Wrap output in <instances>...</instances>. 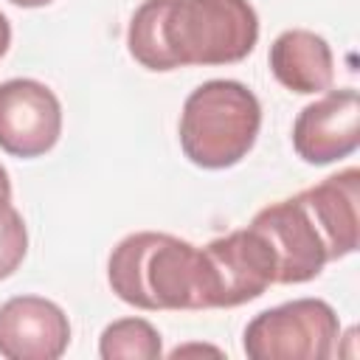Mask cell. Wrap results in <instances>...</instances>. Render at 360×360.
<instances>
[{
	"mask_svg": "<svg viewBox=\"0 0 360 360\" xmlns=\"http://www.w3.org/2000/svg\"><path fill=\"white\" fill-rule=\"evenodd\" d=\"M70 321L42 295H14L0 304V354L6 360H56L68 352Z\"/></svg>",
	"mask_w": 360,
	"mask_h": 360,
	"instance_id": "9",
	"label": "cell"
},
{
	"mask_svg": "<svg viewBox=\"0 0 360 360\" xmlns=\"http://www.w3.org/2000/svg\"><path fill=\"white\" fill-rule=\"evenodd\" d=\"M62 135V104L37 79H8L0 84V149L14 158H39Z\"/></svg>",
	"mask_w": 360,
	"mask_h": 360,
	"instance_id": "7",
	"label": "cell"
},
{
	"mask_svg": "<svg viewBox=\"0 0 360 360\" xmlns=\"http://www.w3.org/2000/svg\"><path fill=\"white\" fill-rule=\"evenodd\" d=\"M360 143V96L354 87L329 90L307 104L292 124V146L304 163L326 166L349 158Z\"/></svg>",
	"mask_w": 360,
	"mask_h": 360,
	"instance_id": "8",
	"label": "cell"
},
{
	"mask_svg": "<svg viewBox=\"0 0 360 360\" xmlns=\"http://www.w3.org/2000/svg\"><path fill=\"white\" fill-rule=\"evenodd\" d=\"M28 253V231L14 205L0 211V278H8Z\"/></svg>",
	"mask_w": 360,
	"mask_h": 360,
	"instance_id": "13",
	"label": "cell"
},
{
	"mask_svg": "<svg viewBox=\"0 0 360 360\" xmlns=\"http://www.w3.org/2000/svg\"><path fill=\"white\" fill-rule=\"evenodd\" d=\"M270 70L292 93L309 96L332 87L335 59L329 42L307 28L281 31L270 45Z\"/></svg>",
	"mask_w": 360,
	"mask_h": 360,
	"instance_id": "11",
	"label": "cell"
},
{
	"mask_svg": "<svg viewBox=\"0 0 360 360\" xmlns=\"http://www.w3.org/2000/svg\"><path fill=\"white\" fill-rule=\"evenodd\" d=\"M340 321L321 298H295L259 312L245 326L250 360H326L335 354Z\"/></svg>",
	"mask_w": 360,
	"mask_h": 360,
	"instance_id": "4",
	"label": "cell"
},
{
	"mask_svg": "<svg viewBox=\"0 0 360 360\" xmlns=\"http://www.w3.org/2000/svg\"><path fill=\"white\" fill-rule=\"evenodd\" d=\"M6 205H11V180H8V172L0 163V211Z\"/></svg>",
	"mask_w": 360,
	"mask_h": 360,
	"instance_id": "14",
	"label": "cell"
},
{
	"mask_svg": "<svg viewBox=\"0 0 360 360\" xmlns=\"http://www.w3.org/2000/svg\"><path fill=\"white\" fill-rule=\"evenodd\" d=\"M250 228L264 236L276 259V284H304L321 276L329 250L301 194L262 208Z\"/></svg>",
	"mask_w": 360,
	"mask_h": 360,
	"instance_id": "6",
	"label": "cell"
},
{
	"mask_svg": "<svg viewBox=\"0 0 360 360\" xmlns=\"http://www.w3.org/2000/svg\"><path fill=\"white\" fill-rule=\"evenodd\" d=\"M160 354V332L143 318H118L98 338L101 360H158Z\"/></svg>",
	"mask_w": 360,
	"mask_h": 360,
	"instance_id": "12",
	"label": "cell"
},
{
	"mask_svg": "<svg viewBox=\"0 0 360 360\" xmlns=\"http://www.w3.org/2000/svg\"><path fill=\"white\" fill-rule=\"evenodd\" d=\"M8 45H11V25H8V20H6V14L0 11V59L6 56V51H8Z\"/></svg>",
	"mask_w": 360,
	"mask_h": 360,
	"instance_id": "15",
	"label": "cell"
},
{
	"mask_svg": "<svg viewBox=\"0 0 360 360\" xmlns=\"http://www.w3.org/2000/svg\"><path fill=\"white\" fill-rule=\"evenodd\" d=\"M200 250L211 284V309L242 307L276 284L273 250L250 225L217 236Z\"/></svg>",
	"mask_w": 360,
	"mask_h": 360,
	"instance_id": "5",
	"label": "cell"
},
{
	"mask_svg": "<svg viewBox=\"0 0 360 360\" xmlns=\"http://www.w3.org/2000/svg\"><path fill=\"white\" fill-rule=\"evenodd\" d=\"M301 197L323 233L329 262L354 253L360 245V172L349 166L338 174H329L318 186L304 188Z\"/></svg>",
	"mask_w": 360,
	"mask_h": 360,
	"instance_id": "10",
	"label": "cell"
},
{
	"mask_svg": "<svg viewBox=\"0 0 360 360\" xmlns=\"http://www.w3.org/2000/svg\"><path fill=\"white\" fill-rule=\"evenodd\" d=\"M8 3L22 6V8H39V6H48V3H53V0H8Z\"/></svg>",
	"mask_w": 360,
	"mask_h": 360,
	"instance_id": "17",
	"label": "cell"
},
{
	"mask_svg": "<svg viewBox=\"0 0 360 360\" xmlns=\"http://www.w3.org/2000/svg\"><path fill=\"white\" fill-rule=\"evenodd\" d=\"M262 104L233 79H211L188 93L180 112V149L200 169L236 166L256 143Z\"/></svg>",
	"mask_w": 360,
	"mask_h": 360,
	"instance_id": "3",
	"label": "cell"
},
{
	"mask_svg": "<svg viewBox=\"0 0 360 360\" xmlns=\"http://www.w3.org/2000/svg\"><path fill=\"white\" fill-rule=\"evenodd\" d=\"M183 352H211V354H219V349H214V346H180V349L172 352V357H180Z\"/></svg>",
	"mask_w": 360,
	"mask_h": 360,
	"instance_id": "16",
	"label": "cell"
},
{
	"mask_svg": "<svg viewBox=\"0 0 360 360\" xmlns=\"http://www.w3.org/2000/svg\"><path fill=\"white\" fill-rule=\"evenodd\" d=\"M259 39L248 0H143L127 31V48L146 70L242 62Z\"/></svg>",
	"mask_w": 360,
	"mask_h": 360,
	"instance_id": "1",
	"label": "cell"
},
{
	"mask_svg": "<svg viewBox=\"0 0 360 360\" xmlns=\"http://www.w3.org/2000/svg\"><path fill=\"white\" fill-rule=\"evenodd\" d=\"M112 292L138 309H211V284L202 250L191 242L138 231L124 236L107 262Z\"/></svg>",
	"mask_w": 360,
	"mask_h": 360,
	"instance_id": "2",
	"label": "cell"
}]
</instances>
